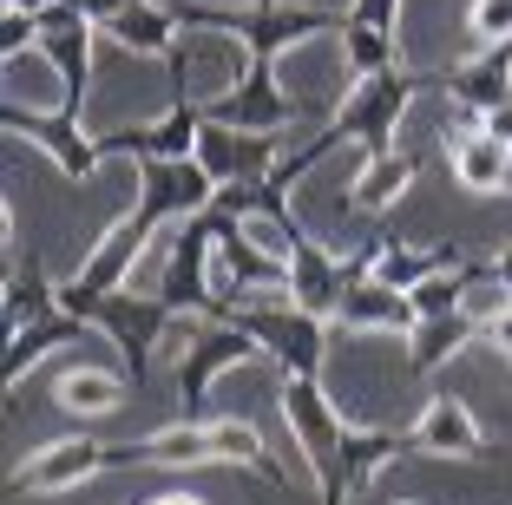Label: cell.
Masks as SVG:
<instances>
[{"instance_id": "1", "label": "cell", "mask_w": 512, "mask_h": 505, "mask_svg": "<svg viewBox=\"0 0 512 505\" xmlns=\"http://www.w3.org/2000/svg\"><path fill=\"white\" fill-rule=\"evenodd\" d=\"M112 453H119V473H132V466H250L263 486H289L270 440L250 420H178L145 440H112Z\"/></svg>"}, {"instance_id": "2", "label": "cell", "mask_w": 512, "mask_h": 505, "mask_svg": "<svg viewBox=\"0 0 512 505\" xmlns=\"http://www.w3.org/2000/svg\"><path fill=\"white\" fill-rule=\"evenodd\" d=\"M60 309L79 315V322H92V335H106V342L125 355V381H132V394L145 387L151 348L165 342V328L178 322V309H171L165 296H138L132 283L106 289V296H92V289H79V283H60Z\"/></svg>"}, {"instance_id": "3", "label": "cell", "mask_w": 512, "mask_h": 505, "mask_svg": "<svg viewBox=\"0 0 512 505\" xmlns=\"http://www.w3.org/2000/svg\"><path fill=\"white\" fill-rule=\"evenodd\" d=\"M283 420L296 433L302 460L316 473L322 505H348V473H342V446H348V420L335 414V401L322 394V381H283Z\"/></svg>"}, {"instance_id": "4", "label": "cell", "mask_w": 512, "mask_h": 505, "mask_svg": "<svg viewBox=\"0 0 512 505\" xmlns=\"http://www.w3.org/2000/svg\"><path fill=\"white\" fill-rule=\"evenodd\" d=\"M230 322L250 328L256 348L283 368V381H322V361H329V322H322V315H302L296 302L270 296V302L230 309Z\"/></svg>"}, {"instance_id": "5", "label": "cell", "mask_w": 512, "mask_h": 505, "mask_svg": "<svg viewBox=\"0 0 512 505\" xmlns=\"http://www.w3.org/2000/svg\"><path fill=\"white\" fill-rule=\"evenodd\" d=\"M414 92H421V79L407 73V66H394V73H381V79H355L348 99L329 112V132L342 138V145H355L362 158H381V151H394V132H401Z\"/></svg>"}, {"instance_id": "6", "label": "cell", "mask_w": 512, "mask_h": 505, "mask_svg": "<svg viewBox=\"0 0 512 505\" xmlns=\"http://www.w3.org/2000/svg\"><path fill=\"white\" fill-rule=\"evenodd\" d=\"M151 296H165L178 315H204V322H224V296H217V230H211V210H197L191 223L171 230V250H165V276Z\"/></svg>"}, {"instance_id": "7", "label": "cell", "mask_w": 512, "mask_h": 505, "mask_svg": "<svg viewBox=\"0 0 512 505\" xmlns=\"http://www.w3.org/2000/svg\"><path fill=\"white\" fill-rule=\"evenodd\" d=\"M256 355H263V348H256V335H250V328H237V322H204V328H197L191 342L171 355L184 420H211V387L224 381L230 368L256 361Z\"/></svg>"}, {"instance_id": "8", "label": "cell", "mask_w": 512, "mask_h": 505, "mask_svg": "<svg viewBox=\"0 0 512 505\" xmlns=\"http://www.w3.org/2000/svg\"><path fill=\"white\" fill-rule=\"evenodd\" d=\"M342 27H348V7L329 14V7H296V0H250L243 27H237V46H243V66H270L276 73V60H283L289 46L316 40V33L342 40Z\"/></svg>"}, {"instance_id": "9", "label": "cell", "mask_w": 512, "mask_h": 505, "mask_svg": "<svg viewBox=\"0 0 512 505\" xmlns=\"http://www.w3.org/2000/svg\"><path fill=\"white\" fill-rule=\"evenodd\" d=\"M270 230H276V250L289 256V296H283V302H296L302 315H322V322H335L342 296L355 289V276H348V256H329L296 217H289V223H270Z\"/></svg>"}, {"instance_id": "10", "label": "cell", "mask_w": 512, "mask_h": 505, "mask_svg": "<svg viewBox=\"0 0 512 505\" xmlns=\"http://www.w3.org/2000/svg\"><path fill=\"white\" fill-rule=\"evenodd\" d=\"M204 119L230 125V132H283V125H296V119H316V105L289 99L270 66H243V79H230L224 92L204 99Z\"/></svg>"}, {"instance_id": "11", "label": "cell", "mask_w": 512, "mask_h": 505, "mask_svg": "<svg viewBox=\"0 0 512 505\" xmlns=\"http://www.w3.org/2000/svg\"><path fill=\"white\" fill-rule=\"evenodd\" d=\"M289 151H296V138H283V132H230V125H204V138H197V164L217 178V191H224V184H263Z\"/></svg>"}, {"instance_id": "12", "label": "cell", "mask_w": 512, "mask_h": 505, "mask_svg": "<svg viewBox=\"0 0 512 505\" xmlns=\"http://www.w3.org/2000/svg\"><path fill=\"white\" fill-rule=\"evenodd\" d=\"M0 132L40 145L66 178H92V171L106 164V158H99V138H86V132H79V119H66V112H33V105L7 99V105H0Z\"/></svg>"}, {"instance_id": "13", "label": "cell", "mask_w": 512, "mask_h": 505, "mask_svg": "<svg viewBox=\"0 0 512 505\" xmlns=\"http://www.w3.org/2000/svg\"><path fill=\"white\" fill-rule=\"evenodd\" d=\"M99 473H119V453H112L106 440H53V446H40V453H27V460L7 473V486L14 492H73Z\"/></svg>"}, {"instance_id": "14", "label": "cell", "mask_w": 512, "mask_h": 505, "mask_svg": "<svg viewBox=\"0 0 512 505\" xmlns=\"http://www.w3.org/2000/svg\"><path fill=\"white\" fill-rule=\"evenodd\" d=\"M92 40H99V27H92L86 14H73V7H53V14H40V53H46V66H53V73H60V86H66V99H60L66 119H79V112H86Z\"/></svg>"}, {"instance_id": "15", "label": "cell", "mask_w": 512, "mask_h": 505, "mask_svg": "<svg viewBox=\"0 0 512 505\" xmlns=\"http://www.w3.org/2000/svg\"><path fill=\"white\" fill-rule=\"evenodd\" d=\"M407 433H414V453H427V460H493L486 427L473 420V407L460 394H427Z\"/></svg>"}, {"instance_id": "16", "label": "cell", "mask_w": 512, "mask_h": 505, "mask_svg": "<svg viewBox=\"0 0 512 505\" xmlns=\"http://www.w3.org/2000/svg\"><path fill=\"white\" fill-rule=\"evenodd\" d=\"M447 92H453V105H460L473 125H486L493 112H506L512 105V40L480 46L473 60H460L447 73Z\"/></svg>"}, {"instance_id": "17", "label": "cell", "mask_w": 512, "mask_h": 505, "mask_svg": "<svg viewBox=\"0 0 512 505\" xmlns=\"http://www.w3.org/2000/svg\"><path fill=\"white\" fill-rule=\"evenodd\" d=\"M335 322L355 328V335H414V322H421V315H414V302H407L401 289H388V283H375V276H368V283H355L342 296Z\"/></svg>"}, {"instance_id": "18", "label": "cell", "mask_w": 512, "mask_h": 505, "mask_svg": "<svg viewBox=\"0 0 512 505\" xmlns=\"http://www.w3.org/2000/svg\"><path fill=\"white\" fill-rule=\"evenodd\" d=\"M414 453V433L407 427H348V446H342V473H348V499H362L394 460Z\"/></svg>"}, {"instance_id": "19", "label": "cell", "mask_w": 512, "mask_h": 505, "mask_svg": "<svg viewBox=\"0 0 512 505\" xmlns=\"http://www.w3.org/2000/svg\"><path fill=\"white\" fill-rule=\"evenodd\" d=\"M421 171H427V151H414V145H394V151H381V158H362V178H355V197H348V204L362 210V217H388V204L421 178Z\"/></svg>"}, {"instance_id": "20", "label": "cell", "mask_w": 512, "mask_h": 505, "mask_svg": "<svg viewBox=\"0 0 512 505\" xmlns=\"http://www.w3.org/2000/svg\"><path fill=\"white\" fill-rule=\"evenodd\" d=\"M453 178H460V191H473V197L512 191V145L473 125L467 138H453Z\"/></svg>"}, {"instance_id": "21", "label": "cell", "mask_w": 512, "mask_h": 505, "mask_svg": "<svg viewBox=\"0 0 512 505\" xmlns=\"http://www.w3.org/2000/svg\"><path fill=\"white\" fill-rule=\"evenodd\" d=\"M106 33L125 53H151V60H165L171 46L184 40L178 20H171V0H119V14L106 20Z\"/></svg>"}, {"instance_id": "22", "label": "cell", "mask_w": 512, "mask_h": 505, "mask_svg": "<svg viewBox=\"0 0 512 505\" xmlns=\"http://www.w3.org/2000/svg\"><path fill=\"white\" fill-rule=\"evenodd\" d=\"M92 322H79V315H46V322H33V328H20V335H7V355H0V387H20V374H33L53 348H66V342H79Z\"/></svg>"}, {"instance_id": "23", "label": "cell", "mask_w": 512, "mask_h": 505, "mask_svg": "<svg viewBox=\"0 0 512 505\" xmlns=\"http://www.w3.org/2000/svg\"><path fill=\"white\" fill-rule=\"evenodd\" d=\"M480 342V322L473 315H434V322H414L407 335V374H434L440 361H453L460 348Z\"/></svg>"}, {"instance_id": "24", "label": "cell", "mask_w": 512, "mask_h": 505, "mask_svg": "<svg viewBox=\"0 0 512 505\" xmlns=\"http://www.w3.org/2000/svg\"><path fill=\"white\" fill-rule=\"evenodd\" d=\"M46 315H60V289L46 283L40 256H20V263H7V335L46 322Z\"/></svg>"}, {"instance_id": "25", "label": "cell", "mask_w": 512, "mask_h": 505, "mask_svg": "<svg viewBox=\"0 0 512 505\" xmlns=\"http://www.w3.org/2000/svg\"><path fill=\"white\" fill-rule=\"evenodd\" d=\"M125 387L112 368H66L60 381H53V401L66 407V414H112V407H125Z\"/></svg>"}, {"instance_id": "26", "label": "cell", "mask_w": 512, "mask_h": 505, "mask_svg": "<svg viewBox=\"0 0 512 505\" xmlns=\"http://www.w3.org/2000/svg\"><path fill=\"white\" fill-rule=\"evenodd\" d=\"M342 60H348V73H355V79H381V73L401 66V46H394V33L355 27V20H348V27H342Z\"/></svg>"}, {"instance_id": "27", "label": "cell", "mask_w": 512, "mask_h": 505, "mask_svg": "<svg viewBox=\"0 0 512 505\" xmlns=\"http://www.w3.org/2000/svg\"><path fill=\"white\" fill-rule=\"evenodd\" d=\"M467 27H473V40H480V46L512 40V0H473Z\"/></svg>"}, {"instance_id": "28", "label": "cell", "mask_w": 512, "mask_h": 505, "mask_svg": "<svg viewBox=\"0 0 512 505\" xmlns=\"http://www.w3.org/2000/svg\"><path fill=\"white\" fill-rule=\"evenodd\" d=\"M20 46H40V14H0V53L7 60H20Z\"/></svg>"}, {"instance_id": "29", "label": "cell", "mask_w": 512, "mask_h": 505, "mask_svg": "<svg viewBox=\"0 0 512 505\" xmlns=\"http://www.w3.org/2000/svg\"><path fill=\"white\" fill-rule=\"evenodd\" d=\"M348 20H355V27L394 33V20H401V0H348Z\"/></svg>"}, {"instance_id": "30", "label": "cell", "mask_w": 512, "mask_h": 505, "mask_svg": "<svg viewBox=\"0 0 512 505\" xmlns=\"http://www.w3.org/2000/svg\"><path fill=\"white\" fill-rule=\"evenodd\" d=\"M66 7H73V14H86V20H92L99 33H106V20L119 14V0H66Z\"/></svg>"}, {"instance_id": "31", "label": "cell", "mask_w": 512, "mask_h": 505, "mask_svg": "<svg viewBox=\"0 0 512 505\" xmlns=\"http://www.w3.org/2000/svg\"><path fill=\"white\" fill-rule=\"evenodd\" d=\"M486 342H493V348H499V355H506V361H512V309H506V315H499V322H493V328H486Z\"/></svg>"}, {"instance_id": "32", "label": "cell", "mask_w": 512, "mask_h": 505, "mask_svg": "<svg viewBox=\"0 0 512 505\" xmlns=\"http://www.w3.org/2000/svg\"><path fill=\"white\" fill-rule=\"evenodd\" d=\"M480 132H493V138H506V145H512V105H506V112H493V119H486Z\"/></svg>"}, {"instance_id": "33", "label": "cell", "mask_w": 512, "mask_h": 505, "mask_svg": "<svg viewBox=\"0 0 512 505\" xmlns=\"http://www.w3.org/2000/svg\"><path fill=\"white\" fill-rule=\"evenodd\" d=\"M493 276H499V289H506V296H512V243H506V250L493 256Z\"/></svg>"}, {"instance_id": "34", "label": "cell", "mask_w": 512, "mask_h": 505, "mask_svg": "<svg viewBox=\"0 0 512 505\" xmlns=\"http://www.w3.org/2000/svg\"><path fill=\"white\" fill-rule=\"evenodd\" d=\"M14 14H53V7H66V0H7Z\"/></svg>"}, {"instance_id": "35", "label": "cell", "mask_w": 512, "mask_h": 505, "mask_svg": "<svg viewBox=\"0 0 512 505\" xmlns=\"http://www.w3.org/2000/svg\"><path fill=\"white\" fill-rule=\"evenodd\" d=\"M138 505H204L197 492H158V499H138Z\"/></svg>"}, {"instance_id": "36", "label": "cell", "mask_w": 512, "mask_h": 505, "mask_svg": "<svg viewBox=\"0 0 512 505\" xmlns=\"http://www.w3.org/2000/svg\"><path fill=\"white\" fill-rule=\"evenodd\" d=\"M394 505H427V499H394Z\"/></svg>"}]
</instances>
